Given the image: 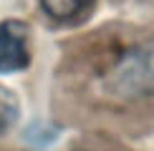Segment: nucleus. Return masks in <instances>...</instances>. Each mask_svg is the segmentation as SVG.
I'll return each mask as SVG.
<instances>
[{
  "instance_id": "obj_1",
  "label": "nucleus",
  "mask_w": 154,
  "mask_h": 151,
  "mask_svg": "<svg viewBox=\"0 0 154 151\" xmlns=\"http://www.w3.org/2000/svg\"><path fill=\"white\" fill-rule=\"evenodd\" d=\"M30 53V30L23 20L0 23V76H13L28 71Z\"/></svg>"
},
{
  "instance_id": "obj_2",
  "label": "nucleus",
  "mask_w": 154,
  "mask_h": 151,
  "mask_svg": "<svg viewBox=\"0 0 154 151\" xmlns=\"http://www.w3.org/2000/svg\"><path fill=\"white\" fill-rule=\"evenodd\" d=\"M41 10L58 25H76L91 15L96 0H38Z\"/></svg>"
},
{
  "instance_id": "obj_3",
  "label": "nucleus",
  "mask_w": 154,
  "mask_h": 151,
  "mask_svg": "<svg viewBox=\"0 0 154 151\" xmlns=\"http://www.w3.org/2000/svg\"><path fill=\"white\" fill-rule=\"evenodd\" d=\"M20 98H18L15 91H10L8 86L0 83V134H8L18 126L20 121Z\"/></svg>"
}]
</instances>
